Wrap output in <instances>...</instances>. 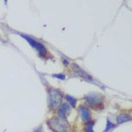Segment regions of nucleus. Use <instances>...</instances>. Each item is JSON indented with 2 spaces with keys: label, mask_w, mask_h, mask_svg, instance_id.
<instances>
[{
  "label": "nucleus",
  "mask_w": 132,
  "mask_h": 132,
  "mask_svg": "<svg viewBox=\"0 0 132 132\" xmlns=\"http://www.w3.org/2000/svg\"><path fill=\"white\" fill-rule=\"evenodd\" d=\"M79 112L81 119L84 122H87L90 120L91 113L88 109L85 107L81 106L79 108Z\"/></svg>",
  "instance_id": "nucleus-6"
},
{
  "label": "nucleus",
  "mask_w": 132,
  "mask_h": 132,
  "mask_svg": "<svg viewBox=\"0 0 132 132\" xmlns=\"http://www.w3.org/2000/svg\"><path fill=\"white\" fill-rule=\"evenodd\" d=\"M63 64L65 65V66H68V65L69 64V62L67 60H64L63 61Z\"/></svg>",
  "instance_id": "nucleus-13"
},
{
  "label": "nucleus",
  "mask_w": 132,
  "mask_h": 132,
  "mask_svg": "<svg viewBox=\"0 0 132 132\" xmlns=\"http://www.w3.org/2000/svg\"><path fill=\"white\" fill-rule=\"evenodd\" d=\"M92 126L93 124L92 123L90 124L88 127V131L87 132H94V131L93 130V128H92Z\"/></svg>",
  "instance_id": "nucleus-12"
},
{
  "label": "nucleus",
  "mask_w": 132,
  "mask_h": 132,
  "mask_svg": "<svg viewBox=\"0 0 132 132\" xmlns=\"http://www.w3.org/2000/svg\"><path fill=\"white\" fill-rule=\"evenodd\" d=\"M103 99V96L101 94L92 93L88 95L86 98V103L91 108H97L101 106Z\"/></svg>",
  "instance_id": "nucleus-2"
},
{
  "label": "nucleus",
  "mask_w": 132,
  "mask_h": 132,
  "mask_svg": "<svg viewBox=\"0 0 132 132\" xmlns=\"http://www.w3.org/2000/svg\"><path fill=\"white\" fill-rule=\"evenodd\" d=\"M70 110V107L67 104H64L63 106L60 108L59 110V116L62 118L65 119L67 117V114L69 113Z\"/></svg>",
  "instance_id": "nucleus-7"
},
{
  "label": "nucleus",
  "mask_w": 132,
  "mask_h": 132,
  "mask_svg": "<svg viewBox=\"0 0 132 132\" xmlns=\"http://www.w3.org/2000/svg\"><path fill=\"white\" fill-rule=\"evenodd\" d=\"M66 99H67V100L70 103V104L71 105V106L73 107L74 108L76 107L77 101L75 98H73V97H72L70 95H67V96H66Z\"/></svg>",
  "instance_id": "nucleus-9"
},
{
  "label": "nucleus",
  "mask_w": 132,
  "mask_h": 132,
  "mask_svg": "<svg viewBox=\"0 0 132 132\" xmlns=\"http://www.w3.org/2000/svg\"><path fill=\"white\" fill-rule=\"evenodd\" d=\"M130 119L129 116L127 114H121L119 115L117 118V121L118 124H121L122 123L127 122Z\"/></svg>",
  "instance_id": "nucleus-8"
},
{
  "label": "nucleus",
  "mask_w": 132,
  "mask_h": 132,
  "mask_svg": "<svg viewBox=\"0 0 132 132\" xmlns=\"http://www.w3.org/2000/svg\"><path fill=\"white\" fill-rule=\"evenodd\" d=\"M114 126V124H112L111 122H110V121H108L107 124V127H106V129L105 130V132H107L108 131H109L110 129H111L112 128H113Z\"/></svg>",
  "instance_id": "nucleus-10"
},
{
  "label": "nucleus",
  "mask_w": 132,
  "mask_h": 132,
  "mask_svg": "<svg viewBox=\"0 0 132 132\" xmlns=\"http://www.w3.org/2000/svg\"><path fill=\"white\" fill-rule=\"evenodd\" d=\"M53 76L56 78L61 79V80H64L65 78V75H64L63 74H55V75H53Z\"/></svg>",
  "instance_id": "nucleus-11"
},
{
  "label": "nucleus",
  "mask_w": 132,
  "mask_h": 132,
  "mask_svg": "<svg viewBox=\"0 0 132 132\" xmlns=\"http://www.w3.org/2000/svg\"><path fill=\"white\" fill-rule=\"evenodd\" d=\"M72 68L75 73H76L77 75L82 77L83 78H86L89 80L92 79V77L90 76L87 72H86L84 70H82L80 67H79L77 64L75 63H73L72 64Z\"/></svg>",
  "instance_id": "nucleus-5"
},
{
  "label": "nucleus",
  "mask_w": 132,
  "mask_h": 132,
  "mask_svg": "<svg viewBox=\"0 0 132 132\" xmlns=\"http://www.w3.org/2000/svg\"><path fill=\"white\" fill-rule=\"evenodd\" d=\"M50 125L54 130L57 132H66L68 130V126L67 122L57 118L52 120Z\"/></svg>",
  "instance_id": "nucleus-3"
},
{
  "label": "nucleus",
  "mask_w": 132,
  "mask_h": 132,
  "mask_svg": "<svg viewBox=\"0 0 132 132\" xmlns=\"http://www.w3.org/2000/svg\"><path fill=\"white\" fill-rule=\"evenodd\" d=\"M21 36L29 42V43L30 44V45L32 47L35 48L38 52V53L41 56H45L46 55L47 51L46 48L45 47V46L43 45L36 42L34 39L28 36L23 35H22Z\"/></svg>",
  "instance_id": "nucleus-4"
},
{
  "label": "nucleus",
  "mask_w": 132,
  "mask_h": 132,
  "mask_svg": "<svg viewBox=\"0 0 132 132\" xmlns=\"http://www.w3.org/2000/svg\"><path fill=\"white\" fill-rule=\"evenodd\" d=\"M49 100L50 106L53 108H56L60 105L62 103V96L57 90L52 89L49 93Z\"/></svg>",
  "instance_id": "nucleus-1"
}]
</instances>
